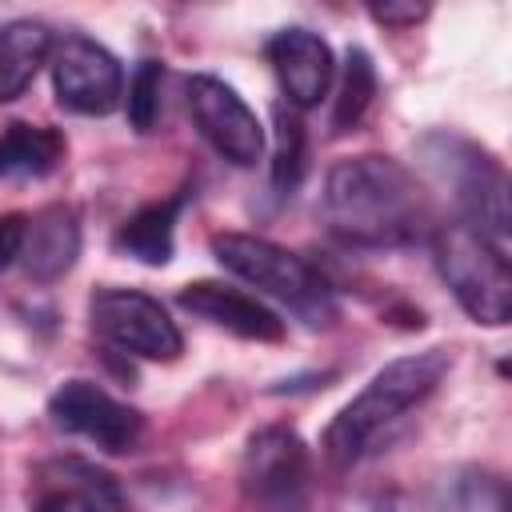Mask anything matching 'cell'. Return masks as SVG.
<instances>
[{
	"mask_svg": "<svg viewBox=\"0 0 512 512\" xmlns=\"http://www.w3.org/2000/svg\"><path fill=\"white\" fill-rule=\"evenodd\" d=\"M324 224L348 248H408L432 236V204L420 180L392 156L336 160L320 192Z\"/></svg>",
	"mask_w": 512,
	"mask_h": 512,
	"instance_id": "6da1fadb",
	"label": "cell"
},
{
	"mask_svg": "<svg viewBox=\"0 0 512 512\" xmlns=\"http://www.w3.org/2000/svg\"><path fill=\"white\" fill-rule=\"evenodd\" d=\"M452 356L444 348H424V352H408L396 356L392 364H384L356 400H348L336 420L324 432V456L336 468H352L356 460H364L372 452V444L412 408H420L440 380L448 376Z\"/></svg>",
	"mask_w": 512,
	"mask_h": 512,
	"instance_id": "7a4b0ae2",
	"label": "cell"
},
{
	"mask_svg": "<svg viewBox=\"0 0 512 512\" xmlns=\"http://www.w3.org/2000/svg\"><path fill=\"white\" fill-rule=\"evenodd\" d=\"M212 256L220 260L224 272L280 300L308 328H328L336 320V296L320 276V268H312L304 256L288 252L284 244L252 232H220L212 236Z\"/></svg>",
	"mask_w": 512,
	"mask_h": 512,
	"instance_id": "3957f363",
	"label": "cell"
},
{
	"mask_svg": "<svg viewBox=\"0 0 512 512\" xmlns=\"http://www.w3.org/2000/svg\"><path fill=\"white\" fill-rule=\"evenodd\" d=\"M420 152L432 164V172L444 184H452L460 224L468 232H476L480 240H488L492 248L508 252L512 212H508V172H504V164L492 152H484L480 144L448 136V132L428 136L420 144Z\"/></svg>",
	"mask_w": 512,
	"mask_h": 512,
	"instance_id": "277c9868",
	"label": "cell"
},
{
	"mask_svg": "<svg viewBox=\"0 0 512 512\" xmlns=\"http://www.w3.org/2000/svg\"><path fill=\"white\" fill-rule=\"evenodd\" d=\"M432 256L436 268L456 296V304L488 328L508 324L512 316V272H508V252L492 248L476 232H468L460 220L456 224H436L432 236Z\"/></svg>",
	"mask_w": 512,
	"mask_h": 512,
	"instance_id": "5b68a950",
	"label": "cell"
},
{
	"mask_svg": "<svg viewBox=\"0 0 512 512\" xmlns=\"http://www.w3.org/2000/svg\"><path fill=\"white\" fill-rule=\"evenodd\" d=\"M240 488L260 512H308L312 456L300 432L288 424L256 428L240 456Z\"/></svg>",
	"mask_w": 512,
	"mask_h": 512,
	"instance_id": "8992f818",
	"label": "cell"
},
{
	"mask_svg": "<svg viewBox=\"0 0 512 512\" xmlns=\"http://www.w3.org/2000/svg\"><path fill=\"white\" fill-rule=\"evenodd\" d=\"M88 324L104 344L140 360H176L184 352V336L168 308L136 288H96L88 296Z\"/></svg>",
	"mask_w": 512,
	"mask_h": 512,
	"instance_id": "52a82bcc",
	"label": "cell"
},
{
	"mask_svg": "<svg viewBox=\"0 0 512 512\" xmlns=\"http://www.w3.org/2000/svg\"><path fill=\"white\" fill-rule=\"evenodd\" d=\"M52 88L68 112L108 116L124 100V68L100 40L64 32L52 44Z\"/></svg>",
	"mask_w": 512,
	"mask_h": 512,
	"instance_id": "ba28073f",
	"label": "cell"
},
{
	"mask_svg": "<svg viewBox=\"0 0 512 512\" xmlns=\"http://www.w3.org/2000/svg\"><path fill=\"white\" fill-rule=\"evenodd\" d=\"M184 100L196 132L212 144L216 156H224L236 168H252L264 156V128L232 84H224L220 76L196 72L184 84Z\"/></svg>",
	"mask_w": 512,
	"mask_h": 512,
	"instance_id": "9c48e42d",
	"label": "cell"
},
{
	"mask_svg": "<svg viewBox=\"0 0 512 512\" xmlns=\"http://www.w3.org/2000/svg\"><path fill=\"white\" fill-rule=\"evenodd\" d=\"M48 416L60 432L68 436H80L88 444H96L100 452H132L144 436V416L116 400L112 392H104L96 380H64L52 400H48Z\"/></svg>",
	"mask_w": 512,
	"mask_h": 512,
	"instance_id": "30bf717a",
	"label": "cell"
},
{
	"mask_svg": "<svg viewBox=\"0 0 512 512\" xmlns=\"http://www.w3.org/2000/svg\"><path fill=\"white\" fill-rule=\"evenodd\" d=\"M264 56L276 72V84L288 100V108H316L328 96V84L336 76V56L324 36L312 28H280L268 36Z\"/></svg>",
	"mask_w": 512,
	"mask_h": 512,
	"instance_id": "8fae6325",
	"label": "cell"
},
{
	"mask_svg": "<svg viewBox=\"0 0 512 512\" xmlns=\"http://www.w3.org/2000/svg\"><path fill=\"white\" fill-rule=\"evenodd\" d=\"M180 308L240 336V340H256V344H276L284 340V320L260 304L256 296H248L244 288H232V284H220V280H196V284H184L180 288Z\"/></svg>",
	"mask_w": 512,
	"mask_h": 512,
	"instance_id": "7c38bea8",
	"label": "cell"
},
{
	"mask_svg": "<svg viewBox=\"0 0 512 512\" xmlns=\"http://www.w3.org/2000/svg\"><path fill=\"white\" fill-rule=\"evenodd\" d=\"M80 256V212L72 204H48L28 216L16 264L32 284H52L72 272Z\"/></svg>",
	"mask_w": 512,
	"mask_h": 512,
	"instance_id": "4fadbf2b",
	"label": "cell"
},
{
	"mask_svg": "<svg viewBox=\"0 0 512 512\" xmlns=\"http://www.w3.org/2000/svg\"><path fill=\"white\" fill-rule=\"evenodd\" d=\"M184 204H188V188H176L172 196L144 204L140 212H132L116 228L112 248L132 256V260H140V264H152V268L168 264L172 252H176V220H180Z\"/></svg>",
	"mask_w": 512,
	"mask_h": 512,
	"instance_id": "5bb4252c",
	"label": "cell"
},
{
	"mask_svg": "<svg viewBox=\"0 0 512 512\" xmlns=\"http://www.w3.org/2000/svg\"><path fill=\"white\" fill-rule=\"evenodd\" d=\"M52 28L44 20L20 16L0 24V104L24 96V88L36 80L40 64L52 56Z\"/></svg>",
	"mask_w": 512,
	"mask_h": 512,
	"instance_id": "9a60e30c",
	"label": "cell"
},
{
	"mask_svg": "<svg viewBox=\"0 0 512 512\" xmlns=\"http://www.w3.org/2000/svg\"><path fill=\"white\" fill-rule=\"evenodd\" d=\"M68 144L48 124H8L0 136V180H40L52 176L64 160Z\"/></svg>",
	"mask_w": 512,
	"mask_h": 512,
	"instance_id": "2e32d148",
	"label": "cell"
},
{
	"mask_svg": "<svg viewBox=\"0 0 512 512\" xmlns=\"http://www.w3.org/2000/svg\"><path fill=\"white\" fill-rule=\"evenodd\" d=\"M444 512H508V484L492 468H456L440 488Z\"/></svg>",
	"mask_w": 512,
	"mask_h": 512,
	"instance_id": "e0dca14e",
	"label": "cell"
},
{
	"mask_svg": "<svg viewBox=\"0 0 512 512\" xmlns=\"http://www.w3.org/2000/svg\"><path fill=\"white\" fill-rule=\"evenodd\" d=\"M372 96H376V64H372V56H368L364 48H348L344 72H340V92H336L332 120H328L332 136L352 132V128L364 120Z\"/></svg>",
	"mask_w": 512,
	"mask_h": 512,
	"instance_id": "ac0fdd59",
	"label": "cell"
},
{
	"mask_svg": "<svg viewBox=\"0 0 512 512\" xmlns=\"http://www.w3.org/2000/svg\"><path fill=\"white\" fill-rule=\"evenodd\" d=\"M276 152H272V188L276 196H292L308 172V140L296 108L276 104Z\"/></svg>",
	"mask_w": 512,
	"mask_h": 512,
	"instance_id": "d6986e66",
	"label": "cell"
},
{
	"mask_svg": "<svg viewBox=\"0 0 512 512\" xmlns=\"http://www.w3.org/2000/svg\"><path fill=\"white\" fill-rule=\"evenodd\" d=\"M160 80H164L160 60H140L136 72H132V80H128L124 112H128V124L136 132H152V124L160 116Z\"/></svg>",
	"mask_w": 512,
	"mask_h": 512,
	"instance_id": "ffe728a7",
	"label": "cell"
},
{
	"mask_svg": "<svg viewBox=\"0 0 512 512\" xmlns=\"http://www.w3.org/2000/svg\"><path fill=\"white\" fill-rule=\"evenodd\" d=\"M24 224H28L24 212H4V216H0V272H4L8 264H16L20 244H24Z\"/></svg>",
	"mask_w": 512,
	"mask_h": 512,
	"instance_id": "44dd1931",
	"label": "cell"
},
{
	"mask_svg": "<svg viewBox=\"0 0 512 512\" xmlns=\"http://www.w3.org/2000/svg\"><path fill=\"white\" fill-rule=\"evenodd\" d=\"M36 512H96V504H92V500H88L80 488L64 484V488L44 492V496L36 500Z\"/></svg>",
	"mask_w": 512,
	"mask_h": 512,
	"instance_id": "7402d4cb",
	"label": "cell"
},
{
	"mask_svg": "<svg viewBox=\"0 0 512 512\" xmlns=\"http://www.w3.org/2000/svg\"><path fill=\"white\" fill-rule=\"evenodd\" d=\"M368 12H372V20H380L388 28H412L428 16V4H372Z\"/></svg>",
	"mask_w": 512,
	"mask_h": 512,
	"instance_id": "603a6c76",
	"label": "cell"
}]
</instances>
